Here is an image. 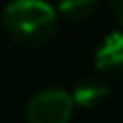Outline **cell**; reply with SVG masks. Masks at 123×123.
Segmentation results:
<instances>
[{"instance_id":"1","label":"cell","mask_w":123,"mask_h":123,"mask_svg":"<svg viewBox=\"0 0 123 123\" xmlns=\"http://www.w3.org/2000/svg\"><path fill=\"white\" fill-rule=\"evenodd\" d=\"M2 25L16 43L39 48L57 32V14L43 0H12L5 7Z\"/></svg>"},{"instance_id":"2","label":"cell","mask_w":123,"mask_h":123,"mask_svg":"<svg viewBox=\"0 0 123 123\" xmlns=\"http://www.w3.org/2000/svg\"><path fill=\"white\" fill-rule=\"evenodd\" d=\"M73 98L62 89H46L30 98L25 110L27 123H68Z\"/></svg>"},{"instance_id":"3","label":"cell","mask_w":123,"mask_h":123,"mask_svg":"<svg viewBox=\"0 0 123 123\" xmlns=\"http://www.w3.org/2000/svg\"><path fill=\"white\" fill-rule=\"evenodd\" d=\"M96 66L107 75H123V32H112L96 50Z\"/></svg>"},{"instance_id":"4","label":"cell","mask_w":123,"mask_h":123,"mask_svg":"<svg viewBox=\"0 0 123 123\" xmlns=\"http://www.w3.org/2000/svg\"><path fill=\"white\" fill-rule=\"evenodd\" d=\"M105 96H107V84L100 82V80H93V78L78 82L73 93H71L73 105H80V107H93L98 103H103Z\"/></svg>"},{"instance_id":"5","label":"cell","mask_w":123,"mask_h":123,"mask_svg":"<svg viewBox=\"0 0 123 123\" xmlns=\"http://www.w3.org/2000/svg\"><path fill=\"white\" fill-rule=\"evenodd\" d=\"M98 0H59L57 12L68 21H84L93 14Z\"/></svg>"},{"instance_id":"6","label":"cell","mask_w":123,"mask_h":123,"mask_svg":"<svg viewBox=\"0 0 123 123\" xmlns=\"http://www.w3.org/2000/svg\"><path fill=\"white\" fill-rule=\"evenodd\" d=\"M107 5H110L112 16H114L116 21L123 25V0H107Z\"/></svg>"}]
</instances>
